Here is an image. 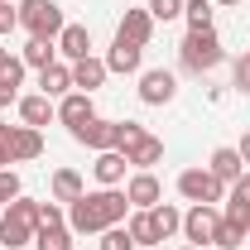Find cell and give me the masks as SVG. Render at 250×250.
I'll return each mask as SVG.
<instances>
[{
    "label": "cell",
    "mask_w": 250,
    "mask_h": 250,
    "mask_svg": "<svg viewBox=\"0 0 250 250\" xmlns=\"http://www.w3.org/2000/svg\"><path fill=\"white\" fill-rule=\"evenodd\" d=\"M125 217H130V197L121 188L82 192L77 202H67V231L72 236H101L106 226H121Z\"/></svg>",
    "instance_id": "cell-1"
},
{
    "label": "cell",
    "mask_w": 250,
    "mask_h": 250,
    "mask_svg": "<svg viewBox=\"0 0 250 250\" xmlns=\"http://www.w3.org/2000/svg\"><path fill=\"white\" fill-rule=\"evenodd\" d=\"M34 231H39V202H29V197L20 192V197L0 212V246L20 250V246L34 241Z\"/></svg>",
    "instance_id": "cell-2"
},
{
    "label": "cell",
    "mask_w": 250,
    "mask_h": 250,
    "mask_svg": "<svg viewBox=\"0 0 250 250\" xmlns=\"http://www.w3.org/2000/svg\"><path fill=\"white\" fill-rule=\"evenodd\" d=\"M121 154H125L130 168H154L164 159V140L149 135L145 125H135V121H121Z\"/></svg>",
    "instance_id": "cell-3"
},
{
    "label": "cell",
    "mask_w": 250,
    "mask_h": 250,
    "mask_svg": "<svg viewBox=\"0 0 250 250\" xmlns=\"http://www.w3.org/2000/svg\"><path fill=\"white\" fill-rule=\"evenodd\" d=\"M178 58H183L188 72H212L226 58V48H221L217 29H188V39L178 43Z\"/></svg>",
    "instance_id": "cell-4"
},
{
    "label": "cell",
    "mask_w": 250,
    "mask_h": 250,
    "mask_svg": "<svg viewBox=\"0 0 250 250\" xmlns=\"http://www.w3.org/2000/svg\"><path fill=\"white\" fill-rule=\"evenodd\" d=\"M20 29L29 39H53L62 34V10L58 0H20Z\"/></svg>",
    "instance_id": "cell-5"
},
{
    "label": "cell",
    "mask_w": 250,
    "mask_h": 250,
    "mask_svg": "<svg viewBox=\"0 0 250 250\" xmlns=\"http://www.w3.org/2000/svg\"><path fill=\"white\" fill-rule=\"evenodd\" d=\"M217 226H221V212L212 207V202H192V207L183 212V236H188V246H197V250L212 246Z\"/></svg>",
    "instance_id": "cell-6"
},
{
    "label": "cell",
    "mask_w": 250,
    "mask_h": 250,
    "mask_svg": "<svg viewBox=\"0 0 250 250\" xmlns=\"http://www.w3.org/2000/svg\"><path fill=\"white\" fill-rule=\"evenodd\" d=\"M178 192H183L188 202H212L217 207L221 197H226V183H221L212 168H183L178 173Z\"/></svg>",
    "instance_id": "cell-7"
},
{
    "label": "cell",
    "mask_w": 250,
    "mask_h": 250,
    "mask_svg": "<svg viewBox=\"0 0 250 250\" xmlns=\"http://www.w3.org/2000/svg\"><path fill=\"white\" fill-rule=\"evenodd\" d=\"M72 140H77V145H87V149H96V154L121 149V121H101V116H92L87 125H77V130H72Z\"/></svg>",
    "instance_id": "cell-8"
},
{
    "label": "cell",
    "mask_w": 250,
    "mask_h": 250,
    "mask_svg": "<svg viewBox=\"0 0 250 250\" xmlns=\"http://www.w3.org/2000/svg\"><path fill=\"white\" fill-rule=\"evenodd\" d=\"M173 96H178V77H173L168 67L140 72V101H145V106H168Z\"/></svg>",
    "instance_id": "cell-9"
},
{
    "label": "cell",
    "mask_w": 250,
    "mask_h": 250,
    "mask_svg": "<svg viewBox=\"0 0 250 250\" xmlns=\"http://www.w3.org/2000/svg\"><path fill=\"white\" fill-rule=\"evenodd\" d=\"M125 197H130V207H135V212H149V207L164 202V188H159V178L149 173V168H140V173L125 183Z\"/></svg>",
    "instance_id": "cell-10"
},
{
    "label": "cell",
    "mask_w": 250,
    "mask_h": 250,
    "mask_svg": "<svg viewBox=\"0 0 250 250\" xmlns=\"http://www.w3.org/2000/svg\"><path fill=\"white\" fill-rule=\"evenodd\" d=\"M58 53H62L67 62L92 58V29H87V24H62V34H58Z\"/></svg>",
    "instance_id": "cell-11"
},
{
    "label": "cell",
    "mask_w": 250,
    "mask_h": 250,
    "mask_svg": "<svg viewBox=\"0 0 250 250\" xmlns=\"http://www.w3.org/2000/svg\"><path fill=\"white\" fill-rule=\"evenodd\" d=\"M140 62H145V48L116 34V43H111V53H106V72H121L125 77V72H140Z\"/></svg>",
    "instance_id": "cell-12"
},
{
    "label": "cell",
    "mask_w": 250,
    "mask_h": 250,
    "mask_svg": "<svg viewBox=\"0 0 250 250\" xmlns=\"http://www.w3.org/2000/svg\"><path fill=\"white\" fill-rule=\"evenodd\" d=\"M43 154V135L34 130V125H15L10 130V159L15 164H29V159Z\"/></svg>",
    "instance_id": "cell-13"
},
{
    "label": "cell",
    "mask_w": 250,
    "mask_h": 250,
    "mask_svg": "<svg viewBox=\"0 0 250 250\" xmlns=\"http://www.w3.org/2000/svg\"><path fill=\"white\" fill-rule=\"evenodd\" d=\"M92 116H96V106H92V96H87V92H67V96L58 101V121L67 125V130H77V125H87Z\"/></svg>",
    "instance_id": "cell-14"
},
{
    "label": "cell",
    "mask_w": 250,
    "mask_h": 250,
    "mask_svg": "<svg viewBox=\"0 0 250 250\" xmlns=\"http://www.w3.org/2000/svg\"><path fill=\"white\" fill-rule=\"evenodd\" d=\"M221 202H226V207H221V217L250 236V188H246V183H231V192H226Z\"/></svg>",
    "instance_id": "cell-15"
},
{
    "label": "cell",
    "mask_w": 250,
    "mask_h": 250,
    "mask_svg": "<svg viewBox=\"0 0 250 250\" xmlns=\"http://www.w3.org/2000/svg\"><path fill=\"white\" fill-rule=\"evenodd\" d=\"M106 77H111V72H106V58H82V62H72V92H87V96H92Z\"/></svg>",
    "instance_id": "cell-16"
},
{
    "label": "cell",
    "mask_w": 250,
    "mask_h": 250,
    "mask_svg": "<svg viewBox=\"0 0 250 250\" xmlns=\"http://www.w3.org/2000/svg\"><path fill=\"white\" fill-rule=\"evenodd\" d=\"M39 92L62 101V96L72 92V62H48V67H39Z\"/></svg>",
    "instance_id": "cell-17"
},
{
    "label": "cell",
    "mask_w": 250,
    "mask_h": 250,
    "mask_svg": "<svg viewBox=\"0 0 250 250\" xmlns=\"http://www.w3.org/2000/svg\"><path fill=\"white\" fill-rule=\"evenodd\" d=\"M53 116H58L53 96H43V92L20 96V121H24V125H34V130H39V125H48V121H53Z\"/></svg>",
    "instance_id": "cell-18"
},
{
    "label": "cell",
    "mask_w": 250,
    "mask_h": 250,
    "mask_svg": "<svg viewBox=\"0 0 250 250\" xmlns=\"http://www.w3.org/2000/svg\"><path fill=\"white\" fill-rule=\"evenodd\" d=\"M207 168H212V173H217V178H221L226 188L246 178V173H241V168H246V159H241V149H226V145H221V149H212V164H207Z\"/></svg>",
    "instance_id": "cell-19"
},
{
    "label": "cell",
    "mask_w": 250,
    "mask_h": 250,
    "mask_svg": "<svg viewBox=\"0 0 250 250\" xmlns=\"http://www.w3.org/2000/svg\"><path fill=\"white\" fill-rule=\"evenodd\" d=\"M125 231H130V241H135V250H154L159 241H164L149 212H130V217H125Z\"/></svg>",
    "instance_id": "cell-20"
},
{
    "label": "cell",
    "mask_w": 250,
    "mask_h": 250,
    "mask_svg": "<svg viewBox=\"0 0 250 250\" xmlns=\"http://www.w3.org/2000/svg\"><path fill=\"white\" fill-rule=\"evenodd\" d=\"M125 154L121 149H106V154H96V164H92V173H96V183L101 188H116V183H125Z\"/></svg>",
    "instance_id": "cell-21"
},
{
    "label": "cell",
    "mask_w": 250,
    "mask_h": 250,
    "mask_svg": "<svg viewBox=\"0 0 250 250\" xmlns=\"http://www.w3.org/2000/svg\"><path fill=\"white\" fill-rule=\"evenodd\" d=\"M116 34L145 48V43H149V34H154V15H149V10H125V20H121V29H116Z\"/></svg>",
    "instance_id": "cell-22"
},
{
    "label": "cell",
    "mask_w": 250,
    "mask_h": 250,
    "mask_svg": "<svg viewBox=\"0 0 250 250\" xmlns=\"http://www.w3.org/2000/svg\"><path fill=\"white\" fill-rule=\"evenodd\" d=\"M48 188H53V202H77V197L87 192V183H82V173H77V168H58Z\"/></svg>",
    "instance_id": "cell-23"
},
{
    "label": "cell",
    "mask_w": 250,
    "mask_h": 250,
    "mask_svg": "<svg viewBox=\"0 0 250 250\" xmlns=\"http://www.w3.org/2000/svg\"><path fill=\"white\" fill-rule=\"evenodd\" d=\"M53 53H58V43H53V39H29V43H24V53H20V62L39 72V67H48V62H58Z\"/></svg>",
    "instance_id": "cell-24"
},
{
    "label": "cell",
    "mask_w": 250,
    "mask_h": 250,
    "mask_svg": "<svg viewBox=\"0 0 250 250\" xmlns=\"http://www.w3.org/2000/svg\"><path fill=\"white\" fill-rule=\"evenodd\" d=\"M20 82H24V62L10 58L0 67V106H10V101H20Z\"/></svg>",
    "instance_id": "cell-25"
},
{
    "label": "cell",
    "mask_w": 250,
    "mask_h": 250,
    "mask_svg": "<svg viewBox=\"0 0 250 250\" xmlns=\"http://www.w3.org/2000/svg\"><path fill=\"white\" fill-rule=\"evenodd\" d=\"M149 217H154V226H159V236H164V241L183 231V212H178L173 202H159V207H149Z\"/></svg>",
    "instance_id": "cell-26"
},
{
    "label": "cell",
    "mask_w": 250,
    "mask_h": 250,
    "mask_svg": "<svg viewBox=\"0 0 250 250\" xmlns=\"http://www.w3.org/2000/svg\"><path fill=\"white\" fill-rule=\"evenodd\" d=\"M34 250H72V231L67 226H39L34 231Z\"/></svg>",
    "instance_id": "cell-27"
},
{
    "label": "cell",
    "mask_w": 250,
    "mask_h": 250,
    "mask_svg": "<svg viewBox=\"0 0 250 250\" xmlns=\"http://www.w3.org/2000/svg\"><path fill=\"white\" fill-rule=\"evenodd\" d=\"M212 15H217V5H212V0H183L188 29H212Z\"/></svg>",
    "instance_id": "cell-28"
},
{
    "label": "cell",
    "mask_w": 250,
    "mask_h": 250,
    "mask_svg": "<svg viewBox=\"0 0 250 250\" xmlns=\"http://www.w3.org/2000/svg\"><path fill=\"white\" fill-rule=\"evenodd\" d=\"M241 241H246V231H241V226H231V221L221 217L217 236H212V250H241Z\"/></svg>",
    "instance_id": "cell-29"
},
{
    "label": "cell",
    "mask_w": 250,
    "mask_h": 250,
    "mask_svg": "<svg viewBox=\"0 0 250 250\" xmlns=\"http://www.w3.org/2000/svg\"><path fill=\"white\" fill-rule=\"evenodd\" d=\"M101 250H135V241H130L125 226H106L101 231Z\"/></svg>",
    "instance_id": "cell-30"
},
{
    "label": "cell",
    "mask_w": 250,
    "mask_h": 250,
    "mask_svg": "<svg viewBox=\"0 0 250 250\" xmlns=\"http://www.w3.org/2000/svg\"><path fill=\"white\" fill-rule=\"evenodd\" d=\"M145 10H149L154 20H164V24H168V20H178V15H183V0H149Z\"/></svg>",
    "instance_id": "cell-31"
},
{
    "label": "cell",
    "mask_w": 250,
    "mask_h": 250,
    "mask_svg": "<svg viewBox=\"0 0 250 250\" xmlns=\"http://www.w3.org/2000/svg\"><path fill=\"white\" fill-rule=\"evenodd\" d=\"M20 197V173H10V168H0V207H10Z\"/></svg>",
    "instance_id": "cell-32"
},
{
    "label": "cell",
    "mask_w": 250,
    "mask_h": 250,
    "mask_svg": "<svg viewBox=\"0 0 250 250\" xmlns=\"http://www.w3.org/2000/svg\"><path fill=\"white\" fill-rule=\"evenodd\" d=\"M39 226H67V212L58 202H39Z\"/></svg>",
    "instance_id": "cell-33"
},
{
    "label": "cell",
    "mask_w": 250,
    "mask_h": 250,
    "mask_svg": "<svg viewBox=\"0 0 250 250\" xmlns=\"http://www.w3.org/2000/svg\"><path fill=\"white\" fill-rule=\"evenodd\" d=\"M231 77H236V92H246V96H250V53H241V58H236Z\"/></svg>",
    "instance_id": "cell-34"
},
{
    "label": "cell",
    "mask_w": 250,
    "mask_h": 250,
    "mask_svg": "<svg viewBox=\"0 0 250 250\" xmlns=\"http://www.w3.org/2000/svg\"><path fill=\"white\" fill-rule=\"evenodd\" d=\"M15 0H0V34H10V29H20V10H10Z\"/></svg>",
    "instance_id": "cell-35"
},
{
    "label": "cell",
    "mask_w": 250,
    "mask_h": 250,
    "mask_svg": "<svg viewBox=\"0 0 250 250\" xmlns=\"http://www.w3.org/2000/svg\"><path fill=\"white\" fill-rule=\"evenodd\" d=\"M10 130H15V125L0 121V168H10V164H15V159H10Z\"/></svg>",
    "instance_id": "cell-36"
},
{
    "label": "cell",
    "mask_w": 250,
    "mask_h": 250,
    "mask_svg": "<svg viewBox=\"0 0 250 250\" xmlns=\"http://www.w3.org/2000/svg\"><path fill=\"white\" fill-rule=\"evenodd\" d=\"M241 159L250 164V135H241Z\"/></svg>",
    "instance_id": "cell-37"
},
{
    "label": "cell",
    "mask_w": 250,
    "mask_h": 250,
    "mask_svg": "<svg viewBox=\"0 0 250 250\" xmlns=\"http://www.w3.org/2000/svg\"><path fill=\"white\" fill-rule=\"evenodd\" d=\"M5 62H10V48H5V43H0V67H5Z\"/></svg>",
    "instance_id": "cell-38"
},
{
    "label": "cell",
    "mask_w": 250,
    "mask_h": 250,
    "mask_svg": "<svg viewBox=\"0 0 250 250\" xmlns=\"http://www.w3.org/2000/svg\"><path fill=\"white\" fill-rule=\"evenodd\" d=\"M212 5H241V0H212Z\"/></svg>",
    "instance_id": "cell-39"
},
{
    "label": "cell",
    "mask_w": 250,
    "mask_h": 250,
    "mask_svg": "<svg viewBox=\"0 0 250 250\" xmlns=\"http://www.w3.org/2000/svg\"><path fill=\"white\" fill-rule=\"evenodd\" d=\"M241 183H246V188H250V173H246V178H241Z\"/></svg>",
    "instance_id": "cell-40"
},
{
    "label": "cell",
    "mask_w": 250,
    "mask_h": 250,
    "mask_svg": "<svg viewBox=\"0 0 250 250\" xmlns=\"http://www.w3.org/2000/svg\"><path fill=\"white\" fill-rule=\"evenodd\" d=\"M183 250H197V246H183Z\"/></svg>",
    "instance_id": "cell-41"
},
{
    "label": "cell",
    "mask_w": 250,
    "mask_h": 250,
    "mask_svg": "<svg viewBox=\"0 0 250 250\" xmlns=\"http://www.w3.org/2000/svg\"><path fill=\"white\" fill-rule=\"evenodd\" d=\"M15 5H20V0H15Z\"/></svg>",
    "instance_id": "cell-42"
}]
</instances>
